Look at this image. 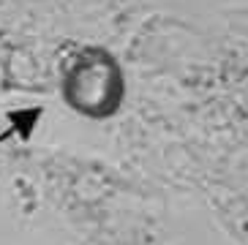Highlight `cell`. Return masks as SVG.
Returning <instances> with one entry per match:
<instances>
[{
	"instance_id": "cell-1",
	"label": "cell",
	"mask_w": 248,
	"mask_h": 245,
	"mask_svg": "<svg viewBox=\"0 0 248 245\" xmlns=\"http://www.w3.org/2000/svg\"><path fill=\"white\" fill-rule=\"evenodd\" d=\"M63 98L88 117H109L123 98V74L115 58L104 49H82L71 55L63 71Z\"/></svg>"
}]
</instances>
